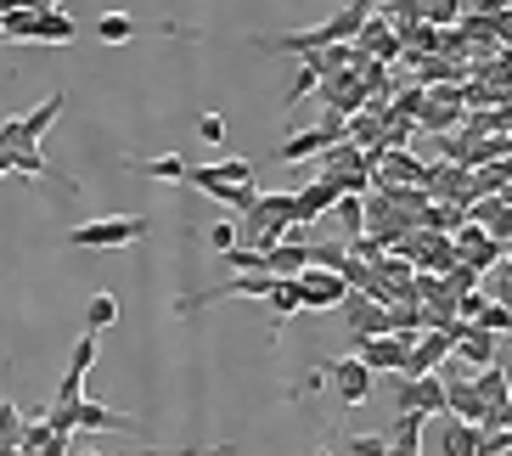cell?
<instances>
[{
    "instance_id": "6da1fadb",
    "label": "cell",
    "mask_w": 512,
    "mask_h": 456,
    "mask_svg": "<svg viewBox=\"0 0 512 456\" xmlns=\"http://www.w3.org/2000/svg\"><path fill=\"white\" fill-rule=\"evenodd\" d=\"M62 107H68V96H62V91H51L46 102H34L29 113H17V119H6V124H0V147H6V152L40 147V141L51 136V124L62 119Z\"/></svg>"
},
{
    "instance_id": "7a4b0ae2",
    "label": "cell",
    "mask_w": 512,
    "mask_h": 456,
    "mask_svg": "<svg viewBox=\"0 0 512 456\" xmlns=\"http://www.w3.org/2000/svg\"><path fill=\"white\" fill-rule=\"evenodd\" d=\"M147 237V214H102L68 231V248H130Z\"/></svg>"
},
{
    "instance_id": "3957f363",
    "label": "cell",
    "mask_w": 512,
    "mask_h": 456,
    "mask_svg": "<svg viewBox=\"0 0 512 456\" xmlns=\"http://www.w3.org/2000/svg\"><path fill=\"white\" fill-rule=\"evenodd\" d=\"M349 136V119H338V113H321L316 124H304V130H293V136L276 147V164H304V158H321L327 147H338V141Z\"/></svg>"
},
{
    "instance_id": "277c9868",
    "label": "cell",
    "mask_w": 512,
    "mask_h": 456,
    "mask_svg": "<svg viewBox=\"0 0 512 456\" xmlns=\"http://www.w3.org/2000/svg\"><path fill=\"white\" fill-rule=\"evenodd\" d=\"M316 164H321V181L344 186V192H355V198H366V192H372V164H366V152L355 147V141H338V147H327Z\"/></svg>"
},
{
    "instance_id": "5b68a950",
    "label": "cell",
    "mask_w": 512,
    "mask_h": 456,
    "mask_svg": "<svg viewBox=\"0 0 512 456\" xmlns=\"http://www.w3.org/2000/svg\"><path fill=\"white\" fill-rule=\"evenodd\" d=\"M462 119H467L462 85H434V91H422V113H417L422 130H434V136H451V130H462Z\"/></svg>"
},
{
    "instance_id": "8992f818",
    "label": "cell",
    "mask_w": 512,
    "mask_h": 456,
    "mask_svg": "<svg viewBox=\"0 0 512 456\" xmlns=\"http://www.w3.org/2000/svg\"><path fill=\"white\" fill-rule=\"evenodd\" d=\"M327 389L344 400V406H361V400H372L377 378L361 355H344V361H327Z\"/></svg>"
},
{
    "instance_id": "52a82bcc",
    "label": "cell",
    "mask_w": 512,
    "mask_h": 456,
    "mask_svg": "<svg viewBox=\"0 0 512 456\" xmlns=\"http://www.w3.org/2000/svg\"><path fill=\"white\" fill-rule=\"evenodd\" d=\"M394 411H417L422 423H428V417H445V378H439V372H428V378H400Z\"/></svg>"
},
{
    "instance_id": "ba28073f",
    "label": "cell",
    "mask_w": 512,
    "mask_h": 456,
    "mask_svg": "<svg viewBox=\"0 0 512 456\" xmlns=\"http://www.w3.org/2000/svg\"><path fill=\"white\" fill-rule=\"evenodd\" d=\"M355 51H361L366 62H377V68H389V62H400L406 57V46H400V34L389 29V17H366L361 23V34H355Z\"/></svg>"
},
{
    "instance_id": "9c48e42d",
    "label": "cell",
    "mask_w": 512,
    "mask_h": 456,
    "mask_svg": "<svg viewBox=\"0 0 512 456\" xmlns=\"http://www.w3.org/2000/svg\"><path fill=\"white\" fill-rule=\"evenodd\" d=\"M344 327H349V344H361V338H377V333H389V304H377L366 299V293H349L344 304Z\"/></svg>"
},
{
    "instance_id": "30bf717a",
    "label": "cell",
    "mask_w": 512,
    "mask_h": 456,
    "mask_svg": "<svg viewBox=\"0 0 512 456\" xmlns=\"http://www.w3.org/2000/svg\"><path fill=\"white\" fill-rule=\"evenodd\" d=\"M316 91H321V113H338V119H355V113L372 102L361 74H332V79H321Z\"/></svg>"
},
{
    "instance_id": "8fae6325",
    "label": "cell",
    "mask_w": 512,
    "mask_h": 456,
    "mask_svg": "<svg viewBox=\"0 0 512 456\" xmlns=\"http://www.w3.org/2000/svg\"><path fill=\"white\" fill-rule=\"evenodd\" d=\"M293 282H299L304 310H338V304L349 299V282H344L338 271H316V265H310V271L293 276Z\"/></svg>"
},
{
    "instance_id": "7c38bea8",
    "label": "cell",
    "mask_w": 512,
    "mask_h": 456,
    "mask_svg": "<svg viewBox=\"0 0 512 456\" xmlns=\"http://www.w3.org/2000/svg\"><path fill=\"white\" fill-rule=\"evenodd\" d=\"M451 243H456V259H462L467 271L490 276V271L501 265V243L490 237V231H479V226H462V231L451 237Z\"/></svg>"
},
{
    "instance_id": "4fadbf2b",
    "label": "cell",
    "mask_w": 512,
    "mask_h": 456,
    "mask_svg": "<svg viewBox=\"0 0 512 456\" xmlns=\"http://www.w3.org/2000/svg\"><path fill=\"white\" fill-rule=\"evenodd\" d=\"M355 355H361L372 372H394V378H406V355L411 350L394 333H377V338H361V344H355Z\"/></svg>"
},
{
    "instance_id": "5bb4252c",
    "label": "cell",
    "mask_w": 512,
    "mask_h": 456,
    "mask_svg": "<svg viewBox=\"0 0 512 456\" xmlns=\"http://www.w3.org/2000/svg\"><path fill=\"white\" fill-rule=\"evenodd\" d=\"M293 198H299V226H321V220H327L332 209H338V198H344V186H332V181H304L299 192H293Z\"/></svg>"
},
{
    "instance_id": "9a60e30c",
    "label": "cell",
    "mask_w": 512,
    "mask_h": 456,
    "mask_svg": "<svg viewBox=\"0 0 512 456\" xmlns=\"http://www.w3.org/2000/svg\"><path fill=\"white\" fill-rule=\"evenodd\" d=\"M445 361H451V338L417 333V344H411V355H406V378H428V372H439Z\"/></svg>"
},
{
    "instance_id": "2e32d148",
    "label": "cell",
    "mask_w": 512,
    "mask_h": 456,
    "mask_svg": "<svg viewBox=\"0 0 512 456\" xmlns=\"http://www.w3.org/2000/svg\"><path fill=\"white\" fill-rule=\"evenodd\" d=\"M445 417H456V423H484V400L473 389V378H445Z\"/></svg>"
},
{
    "instance_id": "e0dca14e",
    "label": "cell",
    "mask_w": 512,
    "mask_h": 456,
    "mask_svg": "<svg viewBox=\"0 0 512 456\" xmlns=\"http://www.w3.org/2000/svg\"><path fill=\"white\" fill-rule=\"evenodd\" d=\"M265 271H271L276 282H293V276L310 271V248H304V243H276V248H265Z\"/></svg>"
},
{
    "instance_id": "ac0fdd59",
    "label": "cell",
    "mask_w": 512,
    "mask_h": 456,
    "mask_svg": "<svg viewBox=\"0 0 512 456\" xmlns=\"http://www.w3.org/2000/svg\"><path fill=\"white\" fill-rule=\"evenodd\" d=\"M74 417H79V428H91V434H96V428H107V434H136V423L119 417L113 406H102V400H79Z\"/></svg>"
},
{
    "instance_id": "d6986e66",
    "label": "cell",
    "mask_w": 512,
    "mask_h": 456,
    "mask_svg": "<svg viewBox=\"0 0 512 456\" xmlns=\"http://www.w3.org/2000/svg\"><path fill=\"white\" fill-rule=\"evenodd\" d=\"M17 451H23V456H74V451H68V434H51L46 417L23 428V445H17Z\"/></svg>"
},
{
    "instance_id": "ffe728a7",
    "label": "cell",
    "mask_w": 512,
    "mask_h": 456,
    "mask_svg": "<svg viewBox=\"0 0 512 456\" xmlns=\"http://www.w3.org/2000/svg\"><path fill=\"white\" fill-rule=\"evenodd\" d=\"M389 456H422V417H417V411H400V417H394Z\"/></svg>"
},
{
    "instance_id": "44dd1931",
    "label": "cell",
    "mask_w": 512,
    "mask_h": 456,
    "mask_svg": "<svg viewBox=\"0 0 512 456\" xmlns=\"http://www.w3.org/2000/svg\"><path fill=\"white\" fill-rule=\"evenodd\" d=\"M473 389H479V400H484V417H490V411H501L512 400V383H507V372H501V366L473 372Z\"/></svg>"
},
{
    "instance_id": "7402d4cb",
    "label": "cell",
    "mask_w": 512,
    "mask_h": 456,
    "mask_svg": "<svg viewBox=\"0 0 512 456\" xmlns=\"http://www.w3.org/2000/svg\"><path fill=\"white\" fill-rule=\"evenodd\" d=\"M34 40H46V46L57 40V46H68V40H79V23L62 12V6L57 12H34Z\"/></svg>"
},
{
    "instance_id": "603a6c76",
    "label": "cell",
    "mask_w": 512,
    "mask_h": 456,
    "mask_svg": "<svg viewBox=\"0 0 512 456\" xmlns=\"http://www.w3.org/2000/svg\"><path fill=\"white\" fill-rule=\"evenodd\" d=\"M479 440H484V428L479 423H445V434H439V445H445V456H479Z\"/></svg>"
},
{
    "instance_id": "cb8c5ba5",
    "label": "cell",
    "mask_w": 512,
    "mask_h": 456,
    "mask_svg": "<svg viewBox=\"0 0 512 456\" xmlns=\"http://www.w3.org/2000/svg\"><path fill=\"white\" fill-rule=\"evenodd\" d=\"M113 321H119V299H113V293H91V304H85V333H96L102 338L107 327H113Z\"/></svg>"
},
{
    "instance_id": "d4e9b609",
    "label": "cell",
    "mask_w": 512,
    "mask_h": 456,
    "mask_svg": "<svg viewBox=\"0 0 512 456\" xmlns=\"http://www.w3.org/2000/svg\"><path fill=\"white\" fill-rule=\"evenodd\" d=\"M332 220H338V226H344V237L355 243V237L366 231V198H355V192H344V198H338V209H332Z\"/></svg>"
},
{
    "instance_id": "484cf974",
    "label": "cell",
    "mask_w": 512,
    "mask_h": 456,
    "mask_svg": "<svg viewBox=\"0 0 512 456\" xmlns=\"http://www.w3.org/2000/svg\"><path fill=\"white\" fill-rule=\"evenodd\" d=\"M96 40H107V46L136 40V17H130V12H102V17H96Z\"/></svg>"
},
{
    "instance_id": "4316f807",
    "label": "cell",
    "mask_w": 512,
    "mask_h": 456,
    "mask_svg": "<svg viewBox=\"0 0 512 456\" xmlns=\"http://www.w3.org/2000/svg\"><path fill=\"white\" fill-rule=\"evenodd\" d=\"M23 428H29L23 423V411H17L12 400H0V456H12L17 445H23Z\"/></svg>"
},
{
    "instance_id": "83f0119b",
    "label": "cell",
    "mask_w": 512,
    "mask_h": 456,
    "mask_svg": "<svg viewBox=\"0 0 512 456\" xmlns=\"http://www.w3.org/2000/svg\"><path fill=\"white\" fill-rule=\"evenodd\" d=\"M310 265H316V271H344V265H349V243L316 237V243H310Z\"/></svg>"
},
{
    "instance_id": "f1b7e54d",
    "label": "cell",
    "mask_w": 512,
    "mask_h": 456,
    "mask_svg": "<svg viewBox=\"0 0 512 456\" xmlns=\"http://www.w3.org/2000/svg\"><path fill=\"white\" fill-rule=\"evenodd\" d=\"M141 175H147V181H186V158L181 152H158V158L141 164Z\"/></svg>"
},
{
    "instance_id": "f546056e",
    "label": "cell",
    "mask_w": 512,
    "mask_h": 456,
    "mask_svg": "<svg viewBox=\"0 0 512 456\" xmlns=\"http://www.w3.org/2000/svg\"><path fill=\"white\" fill-rule=\"evenodd\" d=\"M220 259H226L237 276H271V271H265V254H254V248H242V243L231 248V254H220Z\"/></svg>"
},
{
    "instance_id": "4dcf8cb0",
    "label": "cell",
    "mask_w": 512,
    "mask_h": 456,
    "mask_svg": "<svg viewBox=\"0 0 512 456\" xmlns=\"http://www.w3.org/2000/svg\"><path fill=\"white\" fill-rule=\"evenodd\" d=\"M265 304H271L276 316H299V310H304V299H299V282H276V288H271V299H265Z\"/></svg>"
},
{
    "instance_id": "1f68e13d",
    "label": "cell",
    "mask_w": 512,
    "mask_h": 456,
    "mask_svg": "<svg viewBox=\"0 0 512 456\" xmlns=\"http://www.w3.org/2000/svg\"><path fill=\"white\" fill-rule=\"evenodd\" d=\"M12 169H17V175H34V181H46V175H51V164H46V152H40V147L12 152Z\"/></svg>"
},
{
    "instance_id": "d6a6232c",
    "label": "cell",
    "mask_w": 512,
    "mask_h": 456,
    "mask_svg": "<svg viewBox=\"0 0 512 456\" xmlns=\"http://www.w3.org/2000/svg\"><path fill=\"white\" fill-rule=\"evenodd\" d=\"M490 276H496V282H490V293H484V299H490V304H512V259L507 254H501V265Z\"/></svg>"
},
{
    "instance_id": "836d02e7",
    "label": "cell",
    "mask_w": 512,
    "mask_h": 456,
    "mask_svg": "<svg viewBox=\"0 0 512 456\" xmlns=\"http://www.w3.org/2000/svg\"><path fill=\"white\" fill-rule=\"evenodd\" d=\"M220 203L231 209V220H242V214H248V209L259 203V186H254V181H248V186H231V192H226Z\"/></svg>"
},
{
    "instance_id": "e575fe53",
    "label": "cell",
    "mask_w": 512,
    "mask_h": 456,
    "mask_svg": "<svg viewBox=\"0 0 512 456\" xmlns=\"http://www.w3.org/2000/svg\"><path fill=\"white\" fill-rule=\"evenodd\" d=\"M316 85H321V79H316V68H299V74H293V85H287V96H282V102H287V107H299L304 96H316Z\"/></svg>"
},
{
    "instance_id": "d590c367",
    "label": "cell",
    "mask_w": 512,
    "mask_h": 456,
    "mask_svg": "<svg viewBox=\"0 0 512 456\" xmlns=\"http://www.w3.org/2000/svg\"><path fill=\"white\" fill-rule=\"evenodd\" d=\"M349 456H389V434H349Z\"/></svg>"
},
{
    "instance_id": "8d00e7d4",
    "label": "cell",
    "mask_w": 512,
    "mask_h": 456,
    "mask_svg": "<svg viewBox=\"0 0 512 456\" xmlns=\"http://www.w3.org/2000/svg\"><path fill=\"white\" fill-rule=\"evenodd\" d=\"M484 310H490V299H484V288H473V293H462V299H456V321H479Z\"/></svg>"
},
{
    "instance_id": "74e56055",
    "label": "cell",
    "mask_w": 512,
    "mask_h": 456,
    "mask_svg": "<svg viewBox=\"0 0 512 456\" xmlns=\"http://www.w3.org/2000/svg\"><path fill=\"white\" fill-rule=\"evenodd\" d=\"M209 248H214V254H231V248H237V220H220V226H209Z\"/></svg>"
},
{
    "instance_id": "f35d334b",
    "label": "cell",
    "mask_w": 512,
    "mask_h": 456,
    "mask_svg": "<svg viewBox=\"0 0 512 456\" xmlns=\"http://www.w3.org/2000/svg\"><path fill=\"white\" fill-rule=\"evenodd\" d=\"M197 141L220 147V141H226V119H220V113H203V119H197Z\"/></svg>"
},
{
    "instance_id": "ab89813d",
    "label": "cell",
    "mask_w": 512,
    "mask_h": 456,
    "mask_svg": "<svg viewBox=\"0 0 512 456\" xmlns=\"http://www.w3.org/2000/svg\"><path fill=\"white\" fill-rule=\"evenodd\" d=\"M62 0H0V12H57Z\"/></svg>"
},
{
    "instance_id": "60d3db41",
    "label": "cell",
    "mask_w": 512,
    "mask_h": 456,
    "mask_svg": "<svg viewBox=\"0 0 512 456\" xmlns=\"http://www.w3.org/2000/svg\"><path fill=\"white\" fill-rule=\"evenodd\" d=\"M473 12H479V17H490V23H501V17L512 12V0H479V6H473Z\"/></svg>"
},
{
    "instance_id": "b9f144b4",
    "label": "cell",
    "mask_w": 512,
    "mask_h": 456,
    "mask_svg": "<svg viewBox=\"0 0 512 456\" xmlns=\"http://www.w3.org/2000/svg\"><path fill=\"white\" fill-rule=\"evenodd\" d=\"M496 29H501V46H507V51H512V12H507V17H501Z\"/></svg>"
},
{
    "instance_id": "7bdbcfd3",
    "label": "cell",
    "mask_w": 512,
    "mask_h": 456,
    "mask_svg": "<svg viewBox=\"0 0 512 456\" xmlns=\"http://www.w3.org/2000/svg\"><path fill=\"white\" fill-rule=\"evenodd\" d=\"M383 6H394V0H366V12H383Z\"/></svg>"
},
{
    "instance_id": "ee69618b",
    "label": "cell",
    "mask_w": 512,
    "mask_h": 456,
    "mask_svg": "<svg viewBox=\"0 0 512 456\" xmlns=\"http://www.w3.org/2000/svg\"><path fill=\"white\" fill-rule=\"evenodd\" d=\"M310 456H332V451H327V445H316V451H310Z\"/></svg>"
},
{
    "instance_id": "f6af8a7d",
    "label": "cell",
    "mask_w": 512,
    "mask_h": 456,
    "mask_svg": "<svg viewBox=\"0 0 512 456\" xmlns=\"http://www.w3.org/2000/svg\"><path fill=\"white\" fill-rule=\"evenodd\" d=\"M501 254H507V259H512V237H507V243H501Z\"/></svg>"
},
{
    "instance_id": "bcb514c9",
    "label": "cell",
    "mask_w": 512,
    "mask_h": 456,
    "mask_svg": "<svg viewBox=\"0 0 512 456\" xmlns=\"http://www.w3.org/2000/svg\"><path fill=\"white\" fill-rule=\"evenodd\" d=\"M96 456H102V451H96Z\"/></svg>"
}]
</instances>
